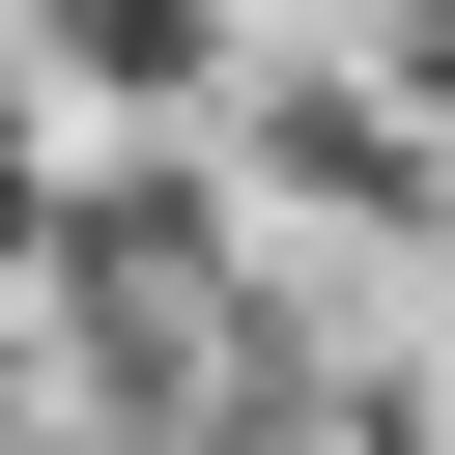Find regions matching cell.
I'll list each match as a JSON object with an SVG mask.
<instances>
[{
  "label": "cell",
  "mask_w": 455,
  "mask_h": 455,
  "mask_svg": "<svg viewBox=\"0 0 455 455\" xmlns=\"http://www.w3.org/2000/svg\"><path fill=\"white\" fill-rule=\"evenodd\" d=\"M57 85H114V114H171V85H199V0H57Z\"/></svg>",
  "instance_id": "7a4b0ae2"
},
{
  "label": "cell",
  "mask_w": 455,
  "mask_h": 455,
  "mask_svg": "<svg viewBox=\"0 0 455 455\" xmlns=\"http://www.w3.org/2000/svg\"><path fill=\"white\" fill-rule=\"evenodd\" d=\"M228 199H313L341 256H455V142H427L370 57H284V85H228Z\"/></svg>",
  "instance_id": "6da1fadb"
}]
</instances>
